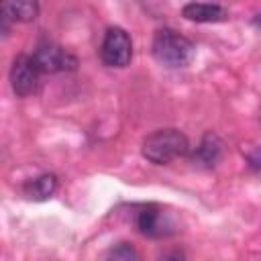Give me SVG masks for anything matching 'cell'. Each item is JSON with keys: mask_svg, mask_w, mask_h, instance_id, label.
Here are the masks:
<instances>
[{"mask_svg": "<svg viewBox=\"0 0 261 261\" xmlns=\"http://www.w3.org/2000/svg\"><path fill=\"white\" fill-rule=\"evenodd\" d=\"M102 63L108 67H126L133 59V41L130 35L120 27H110L104 33L100 47Z\"/></svg>", "mask_w": 261, "mask_h": 261, "instance_id": "277c9868", "label": "cell"}, {"mask_svg": "<svg viewBox=\"0 0 261 261\" xmlns=\"http://www.w3.org/2000/svg\"><path fill=\"white\" fill-rule=\"evenodd\" d=\"M181 16L192 22H222L228 18V10L220 4L208 2H188L181 8Z\"/></svg>", "mask_w": 261, "mask_h": 261, "instance_id": "52a82bcc", "label": "cell"}, {"mask_svg": "<svg viewBox=\"0 0 261 261\" xmlns=\"http://www.w3.org/2000/svg\"><path fill=\"white\" fill-rule=\"evenodd\" d=\"M2 12L12 20L31 22L39 14V0H2Z\"/></svg>", "mask_w": 261, "mask_h": 261, "instance_id": "30bf717a", "label": "cell"}, {"mask_svg": "<svg viewBox=\"0 0 261 261\" xmlns=\"http://www.w3.org/2000/svg\"><path fill=\"white\" fill-rule=\"evenodd\" d=\"M41 73L43 69L39 67L37 59L33 55H18L12 61L10 67V86L12 92L18 98H29L39 92L41 86Z\"/></svg>", "mask_w": 261, "mask_h": 261, "instance_id": "3957f363", "label": "cell"}, {"mask_svg": "<svg viewBox=\"0 0 261 261\" xmlns=\"http://www.w3.org/2000/svg\"><path fill=\"white\" fill-rule=\"evenodd\" d=\"M110 259H122V261H130V259H139L137 251L128 245V243H118L114 249H110L108 253Z\"/></svg>", "mask_w": 261, "mask_h": 261, "instance_id": "8fae6325", "label": "cell"}, {"mask_svg": "<svg viewBox=\"0 0 261 261\" xmlns=\"http://www.w3.org/2000/svg\"><path fill=\"white\" fill-rule=\"evenodd\" d=\"M151 51H153V57L161 65L173 67V69L190 65L196 55L194 43L173 29H159L153 35Z\"/></svg>", "mask_w": 261, "mask_h": 261, "instance_id": "6da1fadb", "label": "cell"}, {"mask_svg": "<svg viewBox=\"0 0 261 261\" xmlns=\"http://www.w3.org/2000/svg\"><path fill=\"white\" fill-rule=\"evenodd\" d=\"M33 57L37 59L43 73H57V71H73L77 67L75 55H71L61 45L45 39L35 47Z\"/></svg>", "mask_w": 261, "mask_h": 261, "instance_id": "8992f818", "label": "cell"}, {"mask_svg": "<svg viewBox=\"0 0 261 261\" xmlns=\"http://www.w3.org/2000/svg\"><path fill=\"white\" fill-rule=\"evenodd\" d=\"M190 151V141L179 128H159L145 137L141 153L155 165H167Z\"/></svg>", "mask_w": 261, "mask_h": 261, "instance_id": "7a4b0ae2", "label": "cell"}, {"mask_svg": "<svg viewBox=\"0 0 261 261\" xmlns=\"http://www.w3.org/2000/svg\"><path fill=\"white\" fill-rule=\"evenodd\" d=\"M135 226L141 234L149 239L169 237L173 232L171 216L157 204H143L135 212Z\"/></svg>", "mask_w": 261, "mask_h": 261, "instance_id": "5b68a950", "label": "cell"}, {"mask_svg": "<svg viewBox=\"0 0 261 261\" xmlns=\"http://www.w3.org/2000/svg\"><path fill=\"white\" fill-rule=\"evenodd\" d=\"M253 24H255V27H259V29H261V12H259V14H257V16H255V18H253Z\"/></svg>", "mask_w": 261, "mask_h": 261, "instance_id": "4fadbf2b", "label": "cell"}, {"mask_svg": "<svg viewBox=\"0 0 261 261\" xmlns=\"http://www.w3.org/2000/svg\"><path fill=\"white\" fill-rule=\"evenodd\" d=\"M249 165L255 169H261V149H257L255 153L249 155Z\"/></svg>", "mask_w": 261, "mask_h": 261, "instance_id": "7c38bea8", "label": "cell"}, {"mask_svg": "<svg viewBox=\"0 0 261 261\" xmlns=\"http://www.w3.org/2000/svg\"><path fill=\"white\" fill-rule=\"evenodd\" d=\"M57 186H59L57 175H53V173H43V175H39V177L29 179L22 190H24V196H27L29 200L41 202V200L51 198V196L57 192Z\"/></svg>", "mask_w": 261, "mask_h": 261, "instance_id": "9c48e42d", "label": "cell"}, {"mask_svg": "<svg viewBox=\"0 0 261 261\" xmlns=\"http://www.w3.org/2000/svg\"><path fill=\"white\" fill-rule=\"evenodd\" d=\"M222 147H224L222 139L216 133L208 130L194 151V161L202 167H214L222 157Z\"/></svg>", "mask_w": 261, "mask_h": 261, "instance_id": "ba28073f", "label": "cell"}]
</instances>
